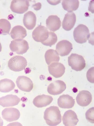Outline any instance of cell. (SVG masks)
Segmentation results:
<instances>
[{"mask_svg": "<svg viewBox=\"0 0 94 126\" xmlns=\"http://www.w3.org/2000/svg\"><path fill=\"white\" fill-rule=\"evenodd\" d=\"M43 117L47 124L49 126H57L62 121L60 112L56 106H51L47 108L44 112Z\"/></svg>", "mask_w": 94, "mask_h": 126, "instance_id": "1", "label": "cell"}, {"mask_svg": "<svg viewBox=\"0 0 94 126\" xmlns=\"http://www.w3.org/2000/svg\"><path fill=\"white\" fill-rule=\"evenodd\" d=\"M73 34L75 41L80 44L86 43L90 37L88 28L82 24H79L74 29Z\"/></svg>", "mask_w": 94, "mask_h": 126, "instance_id": "2", "label": "cell"}, {"mask_svg": "<svg viewBox=\"0 0 94 126\" xmlns=\"http://www.w3.org/2000/svg\"><path fill=\"white\" fill-rule=\"evenodd\" d=\"M27 65L26 59L23 56L16 55L13 56L9 60L8 66L11 70L19 72L25 69Z\"/></svg>", "mask_w": 94, "mask_h": 126, "instance_id": "3", "label": "cell"}, {"mask_svg": "<svg viewBox=\"0 0 94 126\" xmlns=\"http://www.w3.org/2000/svg\"><path fill=\"white\" fill-rule=\"evenodd\" d=\"M69 65L72 69L76 71H80L85 67V61L81 55L76 53H72L68 57Z\"/></svg>", "mask_w": 94, "mask_h": 126, "instance_id": "4", "label": "cell"}, {"mask_svg": "<svg viewBox=\"0 0 94 126\" xmlns=\"http://www.w3.org/2000/svg\"><path fill=\"white\" fill-rule=\"evenodd\" d=\"M11 50L18 54H24L27 51L29 47L27 42L22 39H16L12 41L9 45Z\"/></svg>", "mask_w": 94, "mask_h": 126, "instance_id": "5", "label": "cell"}, {"mask_svg": "<svg viewBox=\"0 0 94 126\" xmlns=\"http://www.w3.org/2000/svg\"><path fill=\"white\" fill-rule=\"evenodd\" d=\"M29 6V2L27 0H13L11 2L10 8L13 12L21 14L26 12Z\"/></svg>", "mask_w": 94, "mask_h": 126, "instance_id": "6", "label": "cell"}, {"mask_svg": "<svg viewBox=\"0 0 94 126\" xmlns=\"http://www.w3.org/2000/svg\"><path fill=\"white\" fill-rule=\"evenodd\" d=\"M48 31L44 26L39 25L34 30L32 34L33 39L38 42H42L46 40L49 35Z\"/></svg>", "mask_w": 94, "mask_h": 126, "instance_id": "7", "label": "cell"}, {"mask_svg": "<svg viewBox=\"0 0 94 126\" xmlns=\"http://www.w3.org/2000/svg\"><path fill=\"white\" fill-rule=\"evenodd\" d=\"M66 88V85L63 81L58 80L51 83L48 86L47 91L50 94L54 95L62 93Z\"/></svg>", "mask_w": 94, "mask_h": 126, "instance_id": "8", "label": "cell"}, {"mask_svg": "<svg viewBox=\"0 0 94 126\" xmlns=\"http://www.w3.org/2000/svg\"><path fill=\"white\" fill-rule=\"evenodd\" d=\"M16 83L17 87L22 91L29 92L33 88V84L31 80L24 76H19L16 79Z\"/></svg>", "mask_w": 94, "mask_h": 126, "instance_id": "9", "label": "cell"}, {"mask_svg": "<svg viewBox=\"0 0 94 126\" xmlns=\"http://www.w3.org/2000/svg\"><path fill=\"white\" fill-rule=\"evenodd\" d=\"M72 49V44L67 40H63L59 41L56 45V50L61 56L68 55Z\"/></svg>", "mask_w": 94, "mask_h": 126, "instance_id": "10", "label": "cell"}, {"mask_svg": "<svg viewBox=\"0 0 94 126\" xmlns=\"http://www.w3.org/2000/svg\"><path fill=\"white\" fill-rule=\"evenodd\" d=\"M3 118L7 121H16L20 117V113L18 109L14 108H6L2 111Z\"/></svg>", "mask_w": 94, "mask_h": 126, "instance_id": "11", "label": "cell"}, {"mask_svg": "<svg viewBox=\"0 0 94 126\" xmlns=\"http://www.w3.org/2000/svg\"><path fill=\"white\" fill-rule=\"evenodd\" d=\"M63 122L65 126H74L78 122L77 115L74 111L69 110L66 111L63 117Z\"/></svg>", "mask_w": 94, "mask_h": 126, "instance_id": "12", "label": "cell"}, {"mask_svg": "<svg viewBox=\"0 0 94 126\" xmlns=\"http://www.w3.org/2000/svg\"><path fill=\"white\" fill-rule=\"evenodd\" d=\"M92 99L91 94L89 91L86 90L80 91L76 98L78 104L82 107L88 105L91 102Z\"/></svg>", "mask_w": 94, "mask_h": 126, "instance_id": "13", "label": "cell"}, {"mask_svg": "<svg viewBox=\"0 0 94 126\" xmlns=\"http://www.w3.org/2000/svg\"><path fill=\"white\" fill-rule=\"evenodd\" d=\"M48 67L49 73L56 78L61 77L65 72V68L61 63H52L48 66Z\"/></svg>", "mask_w": 94, "mask_h": 126, "instance_id": "14", "label": "cell"}, {"mask_svg": "<svg viewBox=\"0 0 94 126\" xmlns=\"http://www.w3.org/2000/svg\"><path fill=\"white\" fill-rule=\"evenodd\" d=\"M20 101L17 96L8 95L0 98V105L4 107L13 106L18 104Z\"/></svg>", "mask_w": 94, "mask_h": 126, "instance_id": "15", "label": "cell"}, {"mask_svg": "<svg viewBox=\"0 0 94 126\" xmlns=\"http://www.w3.org/2000/svg\"><path fill=\"white\" fill-rule=\"evenodd\" d=\"M76 21V17L74 13L68 12L65 15L62 22L63 28L65 30L69 31L74 26Z\"/></svg>", "mask_w": 94, "mask_h": 126, "instance_id": "16", "label": "cell"}, {"mask_svg": "<svg viewBox=\"0 0 94 126\" xmlns=\"http://www.w3.org/2000/svg\"><path fill=\"white\" fill-rule=\"evenodd\" d=\"M75 101L73 97L68 94L60 96L57 100L58 106L63 109H70L74 106Z\"/></svg>", "mask_w": 94, "mask_h": 126, "instance_id": "17", "label": "cell"}, {"mask_svg": "<svg viewBox=\"0 0 94 126\" xmlns=\"http://www.w3.org/2000/svg\"><path fill=\"white\" fill-rule=\"evenodd\" d=\"M53 100L51 96L43 94L36 96L34 99L33 103L36 107L42 108L49 105Z\"/></svg>", "mask_w": 94, "mask_h": 126, "instance_id": "18", "label": "cell"}, {"mask_svg": "<svg viewBox=\"0 0 94 126\" xmlns=\"http://www.w3.org/2000/svg\"><path fill=\"white\" fill-rule=\"evenodd\" d=\"M59 18L56 15L49 16L46 19V26L50 30L55 32L59 30L61 26Z\"/></svg>", "mask_w": 94, "mask_h": 126, "instance_id": "19", "label": "cell"}, {"mask_svg": "<svg viewBox=\"0 0 94 126\" xmlns=\"http://www.w3.org/2000/svg\"><path fill=\"white\" fill-rule=\"evenodd\" d=\"M36 15L31 11H28L24 15L23 20L24 24L29 30L34 28L36 24Z\"/></svg>", "mask_w": 94, "mask_h": 126, "instance_id": "20", "label": "cell"}, {"mask_svg": "<svg viewBox=\"0 0 94 126\" xmlns=\"http://www.w3.org/2000/svg\"><path fill=\"white\" fill-rule=\"evenodd\" d=\"M10 34L11 37L13 39H23L26 36L27 31L23 26L17 25L12 29Z\"/></svg>", "mask_w": 94, "mask_h": 126, "instance_id": "21", "label": "cell"}, {"mask_svg": "<svg viewBox=\"0 0 94 126\" xmlns=\"http://www.w3.org/2000/svg\"><path fill=\"white\" fill-rule=\"evenodd\" d=\"M45 58L48 65L53 62H59L60 60V57L57 52L52 49H48L46 52Z\"/></svg>", "mask_w": 94, "mask_h": 126, "instance_id": "22", "label": "cell"}, {"mask_svg": "<svg viewBox=\"0 0 94 126\" xmlns=\"http://www.w3.org/2000/svg\"><path fill=\"white\" fill-rule=\"evenodd\" d=\"M15 87L14 82L11 80L5 78L0 80V91L8 92L13 90Z\"/></svg>", "mask_w": 94, "mask_h": 126, "instance_id": "23", "label": "cell"}, {"mask_svg": "<svg viewBox=\"0 0 94 126\" xmlns=\"http://www.w3.org/2000/svg\"><path fill=\"white\" fill-rule=\"evenodd\" d=\"M64 9L68 12L76 10L78 8L79 2L78 0H63L62 3Z\"/></svg>", "mask_w": 94, "mask_h": 126, "instance_id": "24", "label": "cell"}, {"mask_svg": "<svg viewBox=\"0 0 94 126\" xmlns=\"http://www.w3.org/2000/svg\"><path fill=\"white\" fill-rule=\"evenodd\" d=\"M11 28V25L8 20L5 19H0V35L8 34Z\"/></svg>", "mask_w": 94, "mask_h": 126, "instance_id": "25", "label": "cell"}, {"mask_svg": "<svg viewBox=\"0 0 94 126\" xmlns=\"http://www.w3.org/2000/svg\"><path fill=\"white\" fill-rule=\"evenodd\" d=\"M57 41V37L56 34L54 32L49 31L48 36L45 41L41 43L43 45L51 47L54 45Z\"/></svg>", "mask_w": 94, "mask_h": 126, "instance_id": "26", "label": "cell"}, {"mask_svg": "<svg viewBox=\"0 0 94 126\" xmlns=\"http://www.w3.org/2000/svg\"><path fill=\"white\" fill-rule=\"evenodd\" d=\"M94 107L89 109L86 112L85 114L86 120L90 122L94 123Z\"/></svg>", "mask_w": 94, "mask_h": 126, "instance_id": "27", "label": "cell"}, {"mask_svg": "<svg viewBox=\"0 0 94 126\" xmlns=\"http://www.w3.org/2000/svg\"><path fill=\"white\" fill-rule=\"evenodd\" d=\"M86 76L88 80L90 82L94 83V67H91L87 71Z\"/></svg>", "mask_w": 94, "mask_h": 126, "instance_id": "28", "label": "cell"}, {"mask_svg": "<svg viewBox=\"0 0 94 126\" xmlns=\"http://www.w3.org/2000/svg\"><path fill=\"white\" fill-rule=\"evenodd\" d=\"M3 121L0 117V126H3Z\"/></svg>", "mask_w": 94, "mask_h": 126, "instance_id": "29", "label": "cell"}, {"mask_svg": "<svg viewBox=\"0 0 94 126\" xmlns=\"http://www.w3.org/2000/svg\"><path fill=\"white\" fill-rule=\"evenodd\" d=\"M2 47L0 43V52H1L2 50Z\"/></svg>", "mask_w": 94, "mask_h": 126, "instance_id": "30", "label": "cell"}, {"mask_svg": "<svg viewBox=\"0 0 94 126\" xmlns=\"http://www.w3.org/2000/svg\"><path fill=\"white\" fill-rule=\"evenodd\" d=\"M1 67V65H0V68Z\"/></svg>", "mask_w": 94, "mask_h": 126, "instance_id": "31", "label": "cell"}]
</instances>
